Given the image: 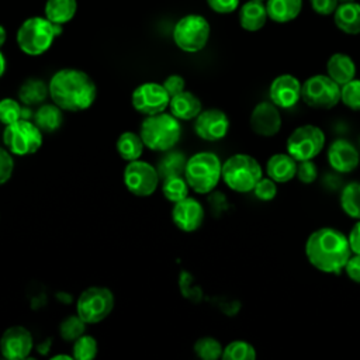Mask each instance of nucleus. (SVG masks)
Instances as JSON below:
<instances>
[{
    "label": "nucleus",
    "instance_id": "obj_1",
    "mask_svg": "<svg viewBox=\"0 0 360 360\" xmlns=\"http://www.w3.org/2000/svg\"><path fill=\"white\" fill-rule=\"evenodd\" d=\"M305 256L316 270L338 274L345 269L352 256V249L343 232L336 228L323 226L307 238Z\"/></svg>",
    "mask_w": 360,
    "mask_h": 360
},
{
    "label": "nucleus",
    "instance_id": "obj_2",
    "mask_svg": "<svg viewBox=\"0 0 360 360\" xmlns=\"http://www.w3.org/2000/svg\"><path fill=\"white\" fill-rule=\"evenodd\" d=\"M52 101L65 111L87 110L96 100L97 87L83 70L65 68L53 73L48 84Z\"/></svg>",
    "mask_w": 360,
    "mask_h": 360
},
{
    "label": "nucleus",
    "instance_id": "obj_3",
    "mask_svg": "<svg viewBox=\"0 0 360 360\" xmlns=\"http://www.w3.org/2000/svg\"><path fill=\"white\" fill-rule=\"evenodd\" d=\"M62 31V25L52 22L45 15H34L21 22L15 34V41L25 55L39 56L52 46L55 38Z\"/></svg>",
    "mask_w": 360,
    "mask_h": 360
},
{
    "label": "nucleus",
    "instance_id": "obj_4",
    "mask_svg": "<svg viewBox=\"0 0 360 360\" xmlns=\"http://www.w3.org/2000/svg\"><path fill=\"white\" fill-rule=\"evenodd\" d=\"M139 135L148 149L165 152L179 142L181 136V127L173 114L159 112L146 115L141 124Z\"/></svg>",
    "mask_w": 360,
    "mask_h": 360
},
{
    "label": "nucleus",
    "instance_id": "obj_5",
    "mask_svg": "<svg viewBox=\"0 0 360 360\" xmlns=\"http://www.w3.org/2000/svg\"><path fill=\"white\" fill-rule=\"evenodd\" d=\"M184 176L190 188L198 194H207L222 179V163L212 152H198L187 159Z\"/></svg>",
    "mask_w": 360,
    "mask_h": 360
},
{
    "label": "nucleus",
    "instance_id": "obj_6",
    "mask_svg": "<svg viewBox=\"0 0 360 360\" xmlns=\"http://www.w3.org/2000/svg\"><path fill=\"white\" fill-rule=\"evenodd\" d=\"M262 177V166L250 155L235 153L222 163V180L236 193L253 191Z\"/></svg>",
    "mask_w": 360,
    "mask_h": 360
},
{
    "label": "nucleus",
    "instance_id": "obj_7",
    "mask_svg": "<svg viewBox=\"0 0 360 360\" xmlns=\"http://www.w3.org/2000/svg\"><path fill=\"white\" fill-rule=\"evenodd\" d=\"M211 34L210 22L201 14L183 15L173 28V41L179 49L195 53L208 42Z\"/></svg>",
    "mask_w": 360,
    "mask_h": 360
},
{
    "label": "nucleus",
    "instance_id": "obj_8",
    "mask_svg": "<svg viewBox=\"0 0 360 360\" xmlns=\"http://www.w3.org/2000/svg\"><path fill=\"white\" fill-rule=\"evenodd\" d=\"M3 143L10 153L25 156L35 153L42 146V132L37 124L24 118L6 125Z\"/></svg>",
    "mask_w": 360,
    "mask_h": 360
},
{
    "label": "nucleus",
    "instance_id": "obj_9",
    "mask_svg": "<svg viewBox=\"0 0 360 360\" xmlns=\"http://www.w3.org/2000/svg\"><path fill=\"white\" fill-rule=\"evenodd\" d=\"M301 98L316 110H330L340 101V86L328 75H314L302 83Z\"/></svg>",
    "mask_w": 360,
    "mask_h": 360
},
{
    "label": "nucleus",
    "instance_id": "obj_10",
    "mask_svg": "<svg viewBox=\"0 0 360 360\" xmlns=\"http://www.w3.org/2000/svg\"><path fill=\"white\" fill-rule=\"evenodd\" d=\"M114 308V295L105 287H89L77 298L76 312L86 323H98Z\"/></svg>",
    "mask_w": 360,
    "mask_h": 360
},
{
    "label": "nucleus",
    "instance_id": "obj_11",
    "mask_svg": "<svg viewBox=\"0 0 360 360\" xmlns=\"http://www.w3.org/2000/svg\"><path fill=\"white\" fill-rule=\"evenodd\" d=\"M325 146L323 131L312 124L297 127L287 139V152L297 160H309L318 156Z\"/></svg>",
    "mask_w": 360,
    "mask_h": 360
},
{
    "label": "nucleus",
    "instance_id": "obj_12",
    "mask_svg": "<svg viewBox=\"0 0 360 360\" xmlns=\"http://www.w3.org/2000/svg\"><path fill=\"white\" fill-rule=\"evenodd\" d=\"M124 183L127 190L138 197H148L155 193L159 183V172L148 162H128L124 170Z\"/></svg>",
    "mask_w": 360,
    "mask_h": 360
},
{
    "label": "nucleus",
    "instance_id": "obj_13",
    "mask_svg": "<svg viewBox=\"0 0 360 360\" xmlns=\"http://www.w3.org/2000/svg\"><path fill=\"white\" fill-rule=\"evenodd\" d=\"M134 108L143 115H153L163 112L170 103V96L163 84L146 82L139 84L132 93Z\"/></svg>",
    "mask_w": 360,
    "mask_h": 360
},
{
    "label": "nucleus",
    "instance_id": "obj_14",
    "mask_svg": "<svg viewBox=\"0 0 360 360\" xmlns=\"http://www.w3.org/2000/svg\"><path fill=\"white\" fill-rule=\"evenodd\" d=\"M32 346L34 342L31 332L21 325L10 326L0 338L1 356L8 360H22L28 357Z\"/></svg>",
    "mask_w": 360,
    "mask_h": 360
},
{
    "label": "nucleus",
    "instance_id": "obj_15",
    "mask_svg": "<svg viewBox=\"0 0 360 360\" xmlns=\"http://www.w3.org/2000/svg\"><path fill=\"white\" fill-rule=\"evenodd\" d=\"M194 129L201 139L215 142L226 136L229 131V118L222 110L210 108L201 111L195 117Z\"/></svg>",
    "mask_w": 360,
    "mask_h": 360
},
{
    "label": "nucleus",
    "instance_id": "obj_16",
    "mask_svg": "<svg viewBox=\"0 0 360 360\" xmlns=\"http://www.w3.org/2000/svg\"><path fill=\"white\" fill-rule=\"evenodd\" d=\"M250 128L256 135L269 138L274 136L281 128V114L278 107L271 101H262L255 105L250 114Z\"/></svg>",
    "mask_w": 360,
    "mask_h": 360
},
{
    "label": "nucleus",
    "instance_id": "obj_17",
    "mask_svg": "<svg viewBox=\"0 0 360 360\" xmlns=\"http://www.w3.org/2000/svg\"><path fill=\"white\" fill-rule=\"evenodd\" d=\"M301 82L295 76L284 73L273 79L269 89V96L270 101L278 108H291L301 100Z\"/></svg>",
    "mask_w": 360,
    "mask_h": 360
},
{
    "label": "nucleus",
    "instance_id": "obj_18",
    "mask_svg": "<svg viewBox=\"0 0 360 360\" xmlns=\"http://www.w3.org/2000/svg\"><path fill=\"white\" fill-rule=\"evenodd\" d=\"M172 219L179 229L184 232H194L202 225L204 208L200 201L187 195L186 198L174 202Z\"/></svg>",
    "mask_w": 360,
    "mask_h": 360
},
{
    "label": "nucleus",
    "instance_id": "obj_19",
    "mask_svg": "<svg viewBox=\"0 0 360 360\" xmlns=\"http://www.w3.org/2000/svg\"><path fill=\"white\" fill-rule=\"evenodd\" d=\"M329 166L339 173H350L360 163L357 148L347 139H335L328 148Z\"/></svg>",
    "mask_w": 360,
    "mask_h": 360
},
{
    "label": "nucleus",
    "instance_id": "obj_20",
    "mask_svg": "<svg viewBox=\"0 0 360 360\" xmlns=\"http://www.w3.org/2000/svg\"><path fill=\"white\" fill-rule=\"evenodd\" d=\"M298 162L287 153H274L266 163V173L276 183H287L297 174Z\"/></svg>",
    "mask_w": 360,
    "mask_h": 360
},
{
    "label": "nucleus",
    "instance_id": "obj_21",
    "mask_svg": "<svg viewBox=\"0 0 360 360\" xmlns=\"http://www.w3.org/2000/svg\"><path fill=\"white\" fill-rule=\"evenodd\" d=\"M333 22L345 34H360V3H340L333 13Z\"/></svg>",
    "mask_w": 360,
    "mask_h": 360
},
{
    "label": "nucleus",
    "instance_id": "obj_22",
    "mask_svg": "<svg viewBox=\"0 0 360 360\" xmlns=\"http://www.w3.org/2000/svg\"><path fill=\"white\" fill-rule=\"evenodd\" d=\"M266 4L262 0H249L239 10V24L245 31L255 32L264 27L267 21Z\"/></svg>",
    "mask_w": 360,
    "mask_h": 360
},
{
    "label": "nucleus",
    "instance_id": "obj_23",
    "mask_svg": "<svg viewBox=\"0 0 360 360\" xmlns=\"http://www.w3.org/2000/svg\"><path fill=\"white\" fill-rule=\"evenodd\" d=\"M326 75L339 86H343L354 79L356 65L349 55L336 52L326 62Z\"/></svg>",
    "mask_w": 360,
    "mask_h": 360
},
{
    "label": "nucleus",
    "instance_id": "obj_24",
    "mask_svg": "<svg viewBox=\"0 0 360 360\" xmlns=\"http://www.w3.org/2000/svg\"><path fill=\"white\" fill-rule=\"evenodd\" d=\"M169 108L177 120L188 121L201 112V101L193 93L183 90L181 93L170 97Z\"/></svg>",
    "mask_w": 360,
    "mask_h": 360
},
{
    "label": "nucleus",
    "instance_id": "obj_25",
    "mask_svg": "<svg viewBox=\"0 0 360 360\" xmlns=\"http://www.w3.org/2000/svg\"><path fill=\"white\" fill-rule=\"evenodd\" d=\"M267 15L270 20L284 24L295 20L302 10V0H267Z\"/></svg>",
    "mask_w": 360,
    "mask_h": 360
},
{
    "label": "nucleus",
    "instance_id": "obj_26",
    "mask_svg": "<svg viewBox=\"0 0 360 360\" xmlns=\"http://www.w3.org/2000/svg\"><path fill=\"white\" fill-rule=\"evenodd\" d=\"M77 11V0H46L44 14L55 24L63 25L73 20Z\"/></svg>",
    "mask_w": 360,
    "mask_h": 360
},
{
    "label": "nucleus",
    "instance_id": "obj_27",
    "mask_svg": "<svg viewBox=\"0 0 360 360\" xmlns=\"http://www.w3.org/2000/svg\"><path fill=\"white\" fill-rule=\"evenodd\" d=\"M143 146L145 145L141 135L131 131L122 132L117 139V150L120 156L127 162L139 159L143 152Z\"/></svg>",
    "mask_w": 360,
    "mask_h": 360
},
{
    "label": "nucleus",
    "instance_id": "obj_28",
    "mask_svg": "<svg viewBox=\"0 0 360 360\" xmlns=\"http://www.w3.org/2000/svg\"><path fill=\"white\" fill-rule=\"evenodd\" d=\"M63 121L62 108L53 104H42L35 112V124L41 131L53 132L56 131Z\"/></svg>",
    "mask_w": 360,
    "mask_h": 360
},
{
    "label": "nucleus",
    "instance_id": "obj_29",
    "mask_svg": "<svg viewBox=\"0 0 360 360\" xmlns=\"http://www.w3.org/2000/svg\"><path fill=\"white\" fill-rule=\"evenodd\" d=\"M340 207L347 217L360 219V181H352L343 187Z\"/></svg>",
    "mask_w": 360,
    "mask_h": 360
},
{
    "label": "nucleus",
    "instance_id": "obj_30",
    "mask_svg": "<svg viewBox=\"0 0 360 360\" xmlns=\"http://www.w3.org/2000/svg\"><path fill=\"white\" fill-rule=\"evenodd\" d=\"M48 93L49 89L42 80L28 79L21 84L18 90V97L25 104H39L46 98Z\"/></svg>",
    "mask_w": 360,
    "mask_h": 360
},
{
    "label": "nucleus",
    "instance_id": "obj_31",
    "mask_svg": "<svg viewBox=\"0 0 360 360\" xmlns=\"http://www.w3.org/2000/svg\"><path fill=\"white\" fill-rule=\"evenodd\" d=\"M224 360H255L256 349L245 340H233L224 347L222 357Z\"/></svg>",
    "mask_w": 360,
    "mask_h": 360
},
{
    "label": "nucleus",
    "instance_id": "obj_32",
    "mask_svg": "<svg viewBox=\"0 0 360 360\" xmlns=\"http://www.w3.org/2000/svg\"><path fill=\"white\" fill-rule=\"evenodd\" d=\"M162 191L169 201L177 202L188 195V183L181 176H170L165 179Z\"/></svg>",
    "mask_w": 360,
    "mask_h": 360
},
{
    "label": "nucleus",
    "instance_id": "obj_33",
    "mask_svg": "<svg viewBox=\"0 0 360 360\" xmlns=\"http://www.w3.org/2000/svg\"><path fill=\"white\" fill-rule=\"evenodd\" d=\"M194 352L202 360H217L222 357L224 347L215 338L204 336L194 343Z\"/></svg>",
    "mask_w": 360,
    "mask_h": 360
},
{
    "label": "nucleus",
    "instance_id": "obj_34",
    "mask_svg": "<svg viewBox=\"0 0 360 360\" xmlns=\"http://www.w3.org/2000/svg\"><path fill=\"white\" fill-rule=\"evenodd\" d=\"M186 159L180 152H172L167 156L162 159L159 163V176L162 177H170V176H180L184 173L186 167Z\"/></svg>",
    "mask_w": 360,
    "mask_h": 360
},
{
    "label": "nucleus",
    "instance_id": "obj_35",
    "mask_svg": "<svg viewBox=\"0 0 360 360\" xmlns=\"http://www.w3.org/2000/svg\"><path fill=\"white\" fill-rule=\"evenodd\" d=\"M86 322L79 315H69L59 325V333L62 339L68 342H75L84 333Z\"/></svg>",
    "mask_w": 360,
    "mask_h": 360
},
{
    "label": "nucleus",
    "instance_id": "obj_36",
    "mask_svg": "<svg viewBox=\"0 0 360 360\" xmlns=\"http://www.w3.org/2000/svg\"><path fill=\"white\" fill-rule=\"evenodd\" d=\"M98 350L97 340L90 335H82L73 342V357L77 360H91Z\"/></svg>",
    "mask_w": 360,
    "mask_h": 360
},
{
    "label": "nucleus",
    "instance_id": "obj_37",
    "mask_svg": "<svg viewBox=\"0 0 360 360\" xmlns=\"http://www.w3.org/2000/svg\"><path fill=\"white\" fill-rule=\"evenodd\" d=\"M340 101L353 111H360V79L340 86Z\"/></svg>",
    "mask_w": 360,
    "mask_h": 360
},
{
    "label": "nucleus",
    "instance_id": "obj_38",
    "mask_svg": "<svg viewBox=\"0 0 360 360\" xmlns=\"http://www.w3.org/2000/svg\"><path fill=\"white\" fill-rule=\"evenodd\" d=\"M21 118H24V110L14 98L0 100V122L8 125Z\"/></svg>",
    "mask_w": 360,
    "mask_h": 360
},
{
    "label": "nucleus",
    "instance_id": "obj_39",
    "mask_svg": "<svg viewBox=\"0 0 360 360\" xmlns=\"http://www.w3.org/2000/svg\"><path fill=\"white\" fill-rule=\"evenodd\" d=\"M255 195L262 201H271L277 194V183L267 177H262L253 188Z\"/></svg>",
    "mask_w": 360,
    "mask_h": 360
},
{
    "label": "nucleus",
    "instance_id": "obj_40",
    "mask_svg": "<svg viewBox=\"0 0 360 360\" xmlns=\"http://www.w3.org/2000/svg\"><path fill=\"white\" fill-rule=\"evenodd\" d=\"M295 176L304 184L314 183L316 180V177H318L316 165L312 162V159L298 162V165H297V174Z\"/></svg>",
    "mask_w": 360,
    "mask_h": 360
},
{
    "label": "nucleus",
    "instance_id": "obj_41",
    "mask_svg": "<svg viewBox=\"0 0 360 360\" xmlns=\"http://www.w3.org/2000/svg\"><path fill=\"white\" fill-rule=\"evenodd\" d=\"M14 160L10 152L4 148H0V186L7 183L13 174Z\"/></svg>",
    "mask_w": 360,
    "mask_h": 360
},
{
    "label": "nucleus",
    "instance_id": "obj_42",
    "mask_svg": "<svg viewBox=\"0 0 360 360\" xmlns=\"http://www.w3.org/2000/svg\"><path fill=\"white\" fill-rule=\"evenodd\" d=\"M207 4L215 13L229 14L239 7V0H207Z\"/></svg>",
    "mask_w": 360,
    "mask_h": 360
},
{
    "label": "nucleus",
    "instance_id": "obj_43",
    "mask_svg": "<svg viewBox=\"0 0 360 360\" xmlns=\"http://www.w3.org/2000/svg\"><path fill=\"white\" fill-rule=\"evenodd\" d=\"M163 87L166 89V91L169 93L170 97L181 93L186 87V82L180 75H170L166 77V80L163 82Z\"/></svg>",
    "mask_w": 360,
    "mask_h": 360
},
{
    "label": "nucleus",
    "instance_id": "obj_44",
    "mask_svg": "<svg viewBox=\"0 0 360 360\" xmlns=\"http://www.w3.org/2000/svg\"><path fill=\"white\" fill-rule=\"evenodd\" d=\"M312 10L319 15L333 14L339 6V0H309Z\"/></svg>",
    "mask_w": 360,
    "mask_h": 360
},
{
    "label": "nucleus",
    "instance_id": "obj_45",
    "mask_svg": "<svg viewBox=\"0 0 360 360\" xmlns=\"http://www.w3.org/2000/svg\"><path fill=\"white\" fill-rule=\"evenodd\" d=\"M343 270L353 283L360 284V255L354 253L353 256H350Z\"/></svg>",
    "mask_w": 360,
    "mask_h": 360
},
{
    "label": "nucleus",
    "instance_id": "obj_46",
    "mask_svg": "<svg viewBox=\"0 0 360 360\" xmlns=\"http://www.w3.org/2000/svg\"><path fill=\"white\" fill-rule=\"evenodd\" d=\"M347 239H349L352 253H359L360 255V219H357V222L350 229V233H349Z\"/></svg>",
    "mask_w": 360,
    "mask_h": 360
},
{
    "label": "nucleus",
    "instance_id": "obj_47",
    "mask_svg": "<svg viewBox=\"0 0 360 360\" xmlns=\"http://www.w3.org/2000/svg\"><path fill=\"white\" fill-rule=\"evenodd\" d=\"M6 39H7V32H6V28H4V27L0 24V48L4 45Z\"/></svg>",
    "mask_w": 360,
    "mask_h": 360
},
{
    "label": "nucleus",
    "instance_id": "obj_48",
    "mask_svg": "<svg viewBox=\"0 0 360 360\" xmlns=\"http://www.w3.org/2000/svg\"><path fill=\"white\" fill-rule=\"evenodd\" d=\"M4 72H6V58L0 51V77L4 75Z\"/></svg>",
    "mask_w": 360,
    "mask_h": 360
},
{
    "label": "nucleus",
    "instance_id": "obj_49",
    "mask_svg": "<svg viewBox=\"0 0 360 360\" xmlns=\"http://www.w3.org/2000/svg\"><path fill=\"white\" fill-rule=\"evenodd\" d=\"M59 359L72 360V359H73V356H68V354H56V356H52V360H59Z\"/></svg>",
    "mask_w": 360,
    "mask_h": 360
},
{
    "label": "nucleus",
    "instance_id": "obj_50",
    "mask_svg": "<svg viewBox=\"0 0 360 360\" xmlns=\"http://www.w3.org/2000/svg\"><path fill=\"white\" fill-rule=\"evenodd\" d=\"M340 3H347V1H354V0H339Z\"/></svg>",
    "mask_w": 360,
    "mask_h": 360
},
{
    "label": "nucleus",
    "instance_id": "obj_51",
    "mask_svg": "<svg viewBox=\"0 0 360 360\" xmlns=\"http://www.w3.org/2000/svg\"><path fill=\"white\" fill-rule=\"evenodd\" d=\"M262 1H263V0H262Z\"/></svg>",
    "mask_w": 360,
    "mask_h": 360
}]
</instances>
